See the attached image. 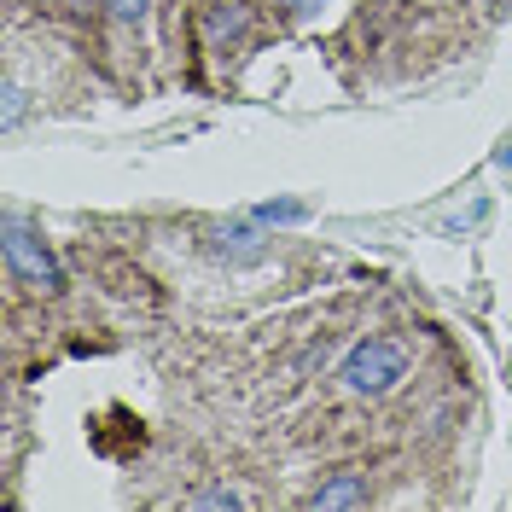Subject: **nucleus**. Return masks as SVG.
<instances>
[{"mask_svg": "<svg viewBox=\"0 0 512 512\" xmlns=\"http://www.w3.org/2000/svg\"><path fill=\"white\" fill-rule=\"evenodd\" d=\"M408 344L402 338H361L350 355H344V367H338V379L350 384L355 396H384V390H396V384L408 379Z\"/></svg>", "mask_w": 512, "mask_h": 512, "instance_id": "nucleus-1", "label": "nucleus"}, {"mask_svg": "<svg viewBox=\"0 0 512 512\" xmlns=\"http://www.w3.org/2000/svg\"><path fill=\"white\" fill-rule=\"evenodd\" d=\"M286 6H303V0H286Z\"/></svg>", "mask_w": 512, "mask_h": 512, "instance_id": "nucleus-11", "label": "nucleus"}, {"mask_svg": "<svg viewBox=\"0 0 512 512\" xmlns=\"http://www.w3.org/2000/svg\"><path fill=\"white\" fill-rule=\"evenodd\" d=\"M373 501V489H367V472H355V466H344V472H332V478L320 483L315 495H309V507H367Z\"/></svg>", "mask_w": 512, "mask_h": 512, "instance_id": "nucleus-3", "label": "nucleus"}, {"mask_svg": "<svg viewBox=\"0 0 512 512\" xmlns=\"http://www.w3.org/2000/svg\"><path fill=\"white\" fill-rule=\"evenodd\" d=\"M105 6H111V12H117L123 24H140V18L152 12V0H105Z\"/></svg>", "mask_w": 512, "mask_h": 512, "instance_id": "nucleus-7", "label": "nucleus"}, {"mask_svg": "<svg viewBox=\"0 0 512 512\" xmlns=\"http://www.w3.org/2000/svg\"><path fill=\"white\" fill-rule=\"evenodd\" d=\"M501 163H512V140H507V146H501Z\"/></svg>", "mask_w": 512, "mask_h": 512, "instance_id": "nucleus-10", "label": "nucleus"}, {"mask_svg": "<svg viewBox=\"0 0 512 512\" xmlns=\"http://www.w3.org/2000/svg\"><path fill=\"white\" fill-rule=\"evenodd\" d=\"M192 507H245V495H239V489H210V495H198Z\"/></svg>", "mask_w": 512, "mask_h": 512, "instance_id": "nucleus-8", "label": "nucleus"}, {"mask_svg": "<svg viewBox=\"0 0 512 512\" xmlns=\"http://www.w3.org/2000/svg\"><path fill=\"white\" fill-rule=\"evenodd\" d=\"M256 216L245 227H233V233H227V245H216V256H227V262H251V256H262V233H256Z\"/></svg>", "mask_w": 512, "mask_h": 512, "instance_id": "nucleus-5", "label": "nucleus"}, {"mask_svg": "<svg viewBox=\"0 0 512 512\" xmlns=\"http://www.w3.org/2000/svg\"><path fill=\"white\" fill-rule=\"evenodd\" d=\"M245 24H251V12H245L239 0H222V6L210 12V41H239Z\"/></svg>", "mask_w": 512, "mask_h": 512, "instance_id": "nucleus-4", "label": "nucleus"}, {"mask_svg": "<svg viewBox=\"0 0 512 512\" xmlns=\"http://www.w3.org/2000/svg\"><path fill=\"white\" fill-rule=\"evenodd\" d=\"M6 268H12L18 280H30L35 291H59L64 286L53 251H47V245H41V239H35L18 216H6Z\"/></svg>", "mask_w": 512, "mask_h": 512, "instance_id": "nucleus-2", "label": "nucleus"}, {"mask_svg": "<svg viewBox=\"0 0 512 512\" xmlns=\"http://www.w3.org/2000/svg\"><path fill=\"white\" fill-rule=\"evenodd\" d=\"M18 111H24V94H18V88L6 82V123H18Z\"/></svg>", "mask_w": 512, "mask_h": 512, "instance_id": "nucleus-9", "label": "nucleus"}, {"mask_svg": "<svg viewBox=\"0 0 512 512\" xmlns=\"http://www.w3.org/2000/svg\"><path fill=\"white\" fill-rule=\"evenodd\" d=\"M251 216H262V222H303V216H309V204H297V198H280V204H256Z\"/></svg>", "mask_w": 512, "mask_h": 512, "instance_id": "nucleus-6", "label": "nucleus"}]
</instances>
